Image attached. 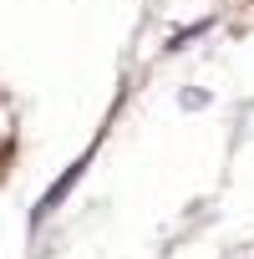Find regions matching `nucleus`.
Returning <instances> with one entry per match:
<instances>
[]
</instances>
